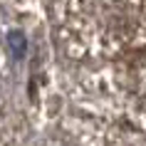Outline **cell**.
I'll use <instances>...</instances> for the list:
<instances>
[{
  "mask_svg": "<svg viewBox=\"0 0 146 146\" xmlns=\"http://www.w3.org/2000/svg\"><path fill=\"white\" fill-rule=\"evenodd\" d=\"M8 47H10V52H13L15 60H23L25 54H27V40H25V35L20 30L8 32Z\"/></svg>",
  "mask_w": 146,
  "mask_h": 146,
  "instance_id": "1",
  "label": "cell"
},
{
  "mask_svg": "<svg viewBox=\"0 0 146 146\" xmlns=\"http://www.w3.org/2000/svg\"><path fill=\"white\" fill-rule=\"evenodd\" d=\"M0 87H3V74H0Z\"/></svg>",
  "mask_w": 146,
  "mask_h": 146,
  "instance_id": "2",
  "label": "cell"
}]
</instances>
